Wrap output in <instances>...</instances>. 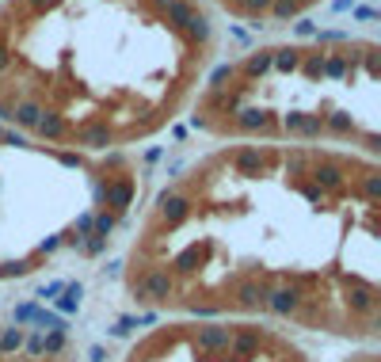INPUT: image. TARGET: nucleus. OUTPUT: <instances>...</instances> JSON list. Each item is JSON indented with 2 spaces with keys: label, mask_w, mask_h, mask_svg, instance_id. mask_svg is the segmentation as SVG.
<instances>
[{
  "label": "nucleus",
  "mask_w": 381,
  "mask_h": 362,
  "mask_svg": "<svg viewBox=\"0 0 381 362\" xmlns=\"http://www.w3.org/2000/svg\"><path fill=\"white\" fill-rule=\"evenodd\" d=\"M221 42L210 0H0V126L130 153L190 111Z\"/></svg>",
  "instance_id": "2"
},
{
  "label": "nucleus",
  "mask_w": 381,
  "mask_h": 362,
  "mask_svg": "<svg viewBox=\"0 0 381 362\" xmlns=\"http://www.w3.org/2000/svg\"><path fill=\"white\" fill-rule=\"evenodd\" d=\"M88 354H91V362H103V359H107V351H103V347H100V343L91 347V351H88Z\"/></svg>",
  "instance_id": "6"
},
{
  "label": "nucleus",
  "mask_w": 381,
  "mask_h": 362,
  "mask_svg": "<svg viewBox=\"0 0 381 362\" xmlns=\"http://www.w3.org/2000/svg\"><path fill=\"white\" fill-rule=\"evenodd\" d=\"M316 4H324V0H210V8L217 16H229L248 27H263V31L290 27L294 19L309 16Z\"/></svg>",
  "instance_id": "5"
},
{
  "label": "nucleus",
  "mask_w": 381,
  "mask_h": 362,
  "mask_svg": "<svg viewBox=\"0 0 381 362\" xmlns=\"http://www.w3.org/2000/svg\"><path fill=\"white\" fill-rule=\"evenodd\" d=\"M190 126L217 141L381 153L378 39L324 34L217 61L190 99Z\"/></svg>",
  "instance_id": "3"
},
{
  "label": "nucleus",
  "mask_w": 381,
  "mask_h": 362,
  "mask_svg": "<svg viewBox=\"0 0 381 362\" xmlns=\"http://www.w3.org/2000/svg\"><path fill=\"white\" fill-rule=\"evenodd\" d=\"M118 267L145 313L274 317L373 339L381 164L343 149L217 141L157 187Z\"/></svg>",
  "instance_id": "1"
},
{
  "label": "nucleus",
  "mask_w": 381,
  "mask_h": 362,
  "mask_svg": "<svg viewBox=\"0 0 381 362\" xmlns=\"http://www.w3.org/2000/svg\"><path fill=\"white\" fill-rule=\"evenodd\" d=\"M141 164L130 153H73L0 126V282L58 255L96 259L138 210Z\"/></svg>",
  "instance_id": "4"
}]
</instances>
